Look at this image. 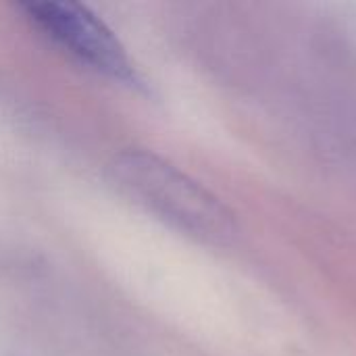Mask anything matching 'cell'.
<instances>
[{
  "label": "cell",
  "instance_id": "cell-1",
  "mask_svg": "<svg viewBox=\"0 0 356 356\" xmlns=\"http://www.w3.org/2000/svg\"><path fill=\"white\" fill-rule=\"evenodd\" d=\"M111 175L127 196L186 236L213 246H227L238 236L236 215L204 186L154 152L117 154Z\"/></svg>",
  "mask_w": 356,
  "mask_h": 356
},
{
  "label": "cell",
  "instance_id": "cell-2",
  "mask_svg": "<svg viewBox=\"0 0 356 356\" xmlns=\"http://www.w3.org/2000/svg\"><path fill=\"white\" fill-rule=\"evenodd\" d=\"M27 19L69 54L98 73L138 83V73L117 35L86 6L77 2H27L21 4Z\"/></svg>",
  "mask_w": 356,
  "mask_h": 356
}]
</instances>
